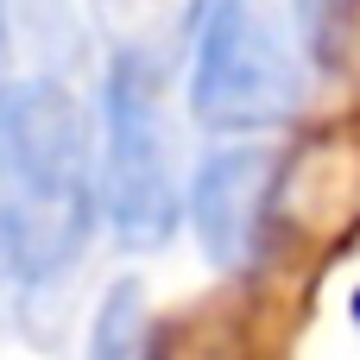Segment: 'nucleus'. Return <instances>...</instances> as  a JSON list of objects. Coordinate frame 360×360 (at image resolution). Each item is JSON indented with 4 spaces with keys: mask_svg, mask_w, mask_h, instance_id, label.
<instances>
[{
    "mask_svg": "<svg viewBox=\"0 0 360 360\" xmlns=\"http://www.w3.org/2000/svg\"><path fill=\"white\" fill-rule=\"evenodd\" d=\"M101 221V158L89 114L57 76L0 89V272L57 285L76 272Z\"/></svg>",
    "mask_w": 360,
    "mask_h": 360,
    "instance_id": "f257e3e1",
    "label": "nucleus"
},
{
    "mask_svg": "<svg viewBox=\"0 0 360 360\" xmlns=\"http://www.w3.org/2000/svg\"><path fill=\"white\" fill-rule=\"evenodd\" d=\"M304 101L297 44L278 0H209L196 25L190 114L209 133H259L291 120Z\"/></svg>",
    "mask_w": 360,
    "mask_h": 360,
    "instance_id": "f03ea898",
    "label": "nucleus"
},
{
    "mask_svg": "<svg viewBox=\"0 0 360 360\" xmlns=\"http://www.w3.org/2000/svg\"><path fill=\"white\" fill-rule=\"evenodd\" d=\"M165 76L146 63L114 57L101 82V221L114 228L120 247L152 253L177 234L184 190H177V158H171V127H165Z\"/></svg>",
    "mask_w": 360,
    "mask_h": 360,
    "instance_id": "7ed1b4c3",
    "label": "nucleus"
},
{
    "mask_svg": "<svg viewBox=\"0 0 360 360\" xmlns=\"http://www.w3.org/2000/svg\"><path fill=\"white\" fill-rule=\"evenodd\" d=\"M272 184H278V158L266 146H215L196 165L184 209H190L202 253L221 272L253 266L259 234H266V209H272Z\"/></svg>",
    "mask_w": 360,
    "mask_h": 360,
    "instance_id": "20e7f679",
    "label": "nucleus"
},
{
    "mask_svg": "<svg viewBox=\"0 0 360 360\" xmlns=\"http://www.w3.org/2000/svg\"><path fill=\"white\" fill-rule=\"evenodd\" d=\"M89 13H95V32L108 38L114 57L171 76L209 13V0H89Z\"/></svg>",
    "mask_w": 360,
    "mask_h": 360,
    "instance_id": "39448f33",
    "label": "nucleus"
},
{
    "mask_svg": "<svg viewBox=\"0 0 360 360\" xmlns=\"http://www.w3.org/2000/svg\"><path fill=\"white\" fill-rule=\"evenodd\" d=\"M146 348V291L133 278H120L95 316V335H89V354L95 360H120V354H139Z\"/></svg>",
    "mask_w": 360,
    "mask_h": 360,
    "instance_id": "423d86ee",
    "label": "nucleus"
},
{
    "mask_svg": "<svg viewBox=\"0 0 360 360\" xmlns=\"http://www.w3.org/2000/svg\"><path fill=\"white\" fill-rule=\"evenodd\" d=\"M6 38H13V0H0V70H6ZM6 89V82H0Z\"/></svg>",
    "mask_w": 360,
    "mask_h": 360,
    "instance_id": "0eeeda50",
    "label": "nucleus"
},
{
    "mask_svg": "<svg viewBox=\"0 0 360 360\" xmlns=\"http://www.w3.org/2000/svg\"><path fill=\"white\" fill-rule=\"evenodd\" d=\"M348 310H354V329H360V291H354V304H348Z\"/></svg>",
    "mask_w": 360,
    "mask_h": 360,
    "instance_id": "6e6552de",
    "label": "nucleus"
}]
</instances>
